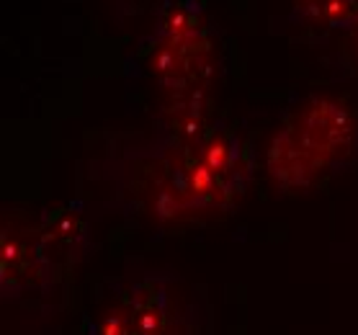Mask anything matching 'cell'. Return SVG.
Here are the masks:
<instances>
[{"mask_svg": "<svg viewBox=\"0 0 358 335\" xmlns=\"http://www.w3.org/2000/svg\"><path fill=\"white\" fill-rule=\"evenodd\" d=\"M358 155V111L338 99H312L276 131L268 173L284 191L310 188Z\"/></svg>", "mask_w": 358, "mask_h": 335, "instance_id": "1", "label": "cell"}, {"mask_svg": "<svg viewBox=\"0 0 358 335\" xmlns=\"http://www.w3.org/2000/svg\"><path fill=\"white\" fill-rule=\"evenodd\" d=\"M119 304L127 312L134 335L178 333L176 304H173V294L168 289V276L163 273H145L137 281H131Z\"/></svg>", "mask_w": 358, "mask_h": 335, "instance_id": "2", "label": "cell"}, {"mask_svg": "<svg viewBox=\"0 0 358 335\" xmlns=\"http://www.w3.org/2000/svg\"><path fill=\"white\" fill-rule=\"evenodd\" d=\"M52 263H49L44 245H36L31 240L3 232L0 245V284L6 297H21L26 289H41L49 281Z\"/></svg>", "mask_w": 358, "mask_h": 335, "instance_id": "3", "label": "cell"}, {"mask_svg": "<svg viewBox=\"0 0 358 335\" xmlns=\"http://www.w3.org/2000/svg\"><path fill=\"white\" fill-rule=\"evenodd\" d=\"M301 16L315 18L320 24L345 29L358 21V0H294Z\"/></svg>", "mask_w": 358, "mask_h": 335, "instance_id": "4", "label": "cell"}, {"mask_svg": "<svg viewBox=\"0 0 358 335\" xmlns=\"http://www.w3.org/2000/svg\"><path fill=\"white\" fill-rule=\"evenodd\" d=\"M90 335H134L131 330V322L127 318L122 304H114L108 312H103L101 318L93 322V330Z\"/></svg>", "mask_w": 358, "mask_h": 335, "instance_id": "5", "label": "cell"}]
</instances>
